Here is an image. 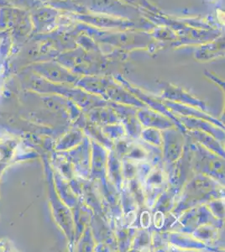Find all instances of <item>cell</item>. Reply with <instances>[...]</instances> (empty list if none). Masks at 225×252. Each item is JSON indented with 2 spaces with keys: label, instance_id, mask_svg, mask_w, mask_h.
Returning a JSON list of instances; mask_svg holds the SVG:
<instances>
[{
  "label": "cell",
  "instance_id": "6da1fadb",
  "mask_svg": "<svg viewBox=\"0 0 225 252\" xmlns=\"http://www.w3.org/2000/svg\"><path fill=\"white\" fill-rule=\"evenodd\" d=\"M8 2L13 3L14 5L18 6V7H22L23 4V0H8Z\"/></svg>",
  "mask_w": 225,
  "mask_h": 252
}]
</instances>
